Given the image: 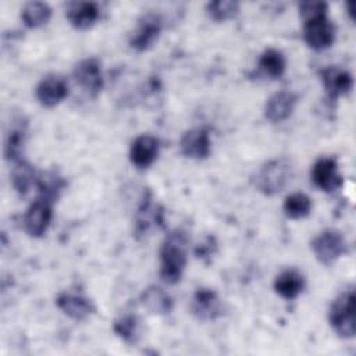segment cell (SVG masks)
Returning a JSON list of instances; mask_svg holds the SVG:
<instances>
[{"instance_id":"obj_1","label":"cell","mask_w":356,"mask_h":356,"mask_svg":"<svg viewBox=\"0 0 356 356\" xmlns=\"http://www.w3.org/2000/svg\"><path fill=\"white\" fill-rule=\"evenodd\" d=\"M188 238L182 231L167 234L160 246V278L167 284H177L186 266Z\"/></svg>"},{"instance_id":"obj_2","label":"cell","mask_w":356,"mask_h":356,"mask_svg":"<svg viewBox=\"0 0 356 356\" xmlns=\"http://www.w3.org/2000/svg\"><path fill=\"white\" fill-rule=\"evenodd\" d=\"M328 321L335 334L341 338L355 337V291L348 289L339 293L328 310Z\"/></svg>"},{"instance_id":"obj_3","label":"cell","mask_w":356,"mask_h":356,"mask_svg":"<svg viewBox=\"0 0 356 356\" xmlns=\"http://www.w3.org/2000/svg\"><path fill=\"white\" fill-rule=\"evenodd\" d=\"M291 178V164L286 159H273L266 163L254 177V186L266 196L281 192Z\"/></svg>"},{"instance_id":"obj_4","label":"cell","mask_w":356,"mask_h":356,"mask_svg":"<svg viewBox=\"0 0 356 356\" xmlns=\"http://www.w3.org/2000/svg\"><path fill=\"white\" fill-rule=\"evenodd\" d=\"M312 250L321 264H332L346 253V239L337 229H325L312 241Z\"/></svg>"},{"instance_id":"obj_5","label":"cell","mask_w":356,"mask_h":356,"mask_svg":"<svg viewBox=\"0 0 356 356\" xmlns=\"http://www.w3.org/2000/svg\"><path fill=\"white\" fill-rule=\"evenodd\" d=\"M163 29V19L157 13H146L143 14L134 29L129 44L136 51H145L150 49L154 42L159 39Z\"/></svg>"},{"instance_id":"obj_6","label":"cell","mask_w":356,"mask_h":356,"mask_svg":"<svg viewBox=\"0 0 356 356\" xmlns=\"http://www.w3.org/2000/svg\"><path fill=\"white\" fill-rule=\"evenodd\" d=\"M53 218L51 203L38 197L24 214V229L31 238H40L47 231Z\"/></svg>"},{"instance_id":"obj_7","label":"cell","mask_w":356,"mask_h":356,"mask_svg":"<svg viewBox=\"0 0 356 356\" xmlns=\"http://www.w3.org/2000/svg\"><path fill=\"white\" fill-rule=\"evenodd\" d=\"M313 184L324 192L332 193L343 185V178L338 171L337 160L334 157H320L312 167Z\"/></svg>"},{"instance_id":"obj_8","label":"cell","mask_w":356,"mask_h":356,"mask_svg":"<svg viewBox=\"0 0 356 356\" xmlns=\"http://www.w3.org/2000/svg\"><path fill=\"white\" fill-rule=\"evenodd\" d=\"M75 82L89 95L96 96L103 89V74L100 63L95 57L81 60L72 71Z\"/></svg>"},{"instance_id":"obj_9","label":"cell","mask_w":356,"mask_h":356,"mask_svg":"<svg viewBox=\"0 0 356 356\" xmlns=\"http://www.w3.org/2000/svg\"><path fill=\"white\" fill-rule=\"evenodd\" d=\"M303 39L314 50L328 49L335 40V26L327 18H316L303 22Z\"/></svg>"},{"instance_id":"obj_10","label":"cell","mask_w":356,"mask_h":356,"mask_svg":"<svg viewBox=\"0 0 356 356\" xmlns=\"http://www.w3.org/2000/svg\"><path fill=\"white\" fill-rule=\"evenodd\" d=\"M35 96L43 107L51 108L68 96V82L61 75H47L36 85Z\"/></svg>"},{"instance_id":"obj_11","label":"cell","mask_w":356,"mask_h":356,"mask_svg":"<svg viewBox=\"0 0 356 356\" xmlns=\"http://www.w3.org/2000/svg\"><path fill=\"white\" fill-rule=\"evenodd\" d=\"M181 153L193 160H204L210 156L211 140L210 134L206 128H192L184 132L179 140Z\"/></svg>"},{"instance_id":"obj_12","label":"cell","mask_w":356,"mask_h":356,"mask_svg":"<svg viewBox=\"0 0 356 356\" xmlns=\"http://www.w3.org/2000/svg\"><path fill=\"white\" fill-rule=\"evenodd\" d=\"M192 314L202 321L216 320L222 314L221 300L216 291L210 288H199L191 302Z\"/></svg>"},{"instance_id":"obj_13","label":"cell","mask_w":356,"mask_h":356,"mask_svg":"<svg viewBox=\"0 0 356 356\" xmlns=\"http://www.w3.org/2000/svg\"><path fill=\"white\" fill-rule=\"evenodd\" d=\"M320 79L327 96L331 100H335L339 96L349 93L353 86V78L349 71L338 65H330L323 68L320 71Z\"/></svg>"},{"instance_id":"obj_14","label":"cell","mask_w":356,"mask_h":356,"mask_svg":"<svg viewBox=\"0 0 356 356\" xmlns=\"http://www.w3.org/2000/svg\"><path fill=\"white\" fill-rule=\"evenodd\" d=\"M159 139L153 135L143 134L136 136L129 147V160L131 163L139 168H149L159 154Z\"/></svg>"},{"instance_id":"obj_15","label":"cell","mask_w":356,"mask_h":356,"mask_svg":"<svg viewBox=\"0 0 356 356\" xmlns=\"http://www.w3.org/2000/svg\"><path fill=\"white\" fill-rule=\"evenodd\" d=\"M296 103H298L296 93L289 90L275 92L266 102L264 117L273 124H280L291 117Z\"/></svg>"},{"instance_id":"obj_16","label":"cell","mask_w":356,"mask_h":356,"mask_svg":"<svg viewBox=\"0 0 356 356\" xmlns=\"http://www.w3.org/2000/svg\"><path fill=\"white\" fill-rule=\"evenodd\" d=\"M164 225V210L157 203H153L150 193H147L140 206L136 210L135 216V235H145L153 227Z\"/></svg>"},{"instance_id":"obj_17","label":"cell","mask_w":356,"mask_h":356,"mask_svg":"<svg viewBox=\"0 0 356 356\" xmlns=\"http://www.w3.org/2000/svg\"><path fill=\"white\" fill-rule=\"evenodd\" d=\"M57 307L70 318L75 321H83L95 313L96 307L90 299L79 293L61 292L56 298Z\"/></svg>"},{"instance_id":"obj_18","label":"cell","mask_w":356,"mask_h":356,"mask_svg":"<svg viewBox=\"0 0 356 356\" xmlns=\"http://www.w3.org/2000/svg\"><path fill=\"white\" fill-rule=\"evenodd\" d=\"M99 7L92 1H72L67 4L65 17L76 29L90 28L99 18Z\"/></svg>"},{"instance_id":"obj_19","label":"cell","mask_w":356,"mask_h":356,"mask_svg":"<svg viewBox=\"0 0 356 356\" xmlns=\"http://www.w3.org/2000/svg\"><path fill=\"white\" fill-rule=\"evenodd\" d=\"M303 288H305V277L298 270H293V268L281 271L274 280L275 292L286 300L295 299L298 295L302 293Z\"/></svg>"},{"instance_id":"obj_20","label":"cell","mask_w":356,"mask_h":356,"mask_svg":"<svg viewBox=\"0 0 356 356\" xmlns=\"http://www.w3.org/2000/svg\"><path fill=\"white\" fill-rule=\"evenodd\" d=\"M140 303L153 314H168L172 310L171 296L160 286H147L140 295Z\"/></svg>"},{"instance_id":"obj_21","label":"cell","mask_w":356,"mask_h":356,"mask_svg":"<svg viewBox=\"0 0 356 356\" xmlns=\"http://www.w3.org/2000/svg\"><path fill=\"white\" fill-rule=\"evenodd\" d=\"M36 188L39 192V197L44 199L50 203L57 200L61 192L65 188L64 178L57 171H46L38 175L36 178Z\"/></svg>"},{"instance_id":"obj_22","label":"cell","mask_w":356,"mask_h":356,"mask_svg":"<svg viewBox=\"0 0 356 356\" xmlns=\"http://www.w3.org/2000/svg\"><path fill=\"white\" fill-rule=\"evenodd\" d=\"M113 331L120 339L134 345L140 338V320L136 314H122L114 320Z\"/></svg>"},{"instance_id":"obj_23","label":"cell","mask_w":356,"mask_h":356,"mask_svg":"<svg viewBox=\"0 0 356 356\" xmlns=\"http://www.w3.org/2000/svg\"><path fill=\"white\" fill-rule=\"evenodd\" d=\"M259 68L261 72L271 79H277L284 75L286 68V60L285 56L277 50V49H266L259 58Z\"/></svg>"},{"instance_id":"obj_24","label":"cell","mask_w":356,"mask_h":356,"mask_svg":"<svg viewBox=\"0 0 356 356\" xmlns=\"http://www.w3.org/2000/svg\"><path fill=\"white\" fill-rule=\"evenodd\" d=\"M36 178L35 168L28 161L22 159L14 163L11 170V184L19 195H25L29 188L36 184Z\"/></svg>"},{"instance_id":"obj_25","label":"cell","mask_w":356,"mask_h":356,"mask_svg":"<svg viewBox=\"0 0 356 356\" xmlns=\"http://www.w3.org/2000/svg\"><path fill=\"white\" fill-rule=\"evenodd\" d=\"M24 143H25V125L13 124V127L7 132L6 140H4L6 160L13 161V163L22 160Z\"/></svg>"},{"instance_id":"obj_26","label":"cell","mask_w":356,"mask_h":356,"mask_svg":"<svg viewBox=\"0 0 356 356\" xmlns=\"http://www.w3.org/2000/svg\"><path fill=\"white\" fill-rule=\"evenodd\" d=\"M51 17V8L43 1H29L21 10V18L25 26L39 28Z\"/></svg>"},{"instance_id":"obj_27","label":"cell","mask_w":356,"mask_h":356,"mask_svg":"<svg viewBox=\"0 0 356 356\" xmlns=\"http://www.w3.org/2000/svg\"><path fill=\"white\" fill-rule=\"evenodd\" d=\"M312 199L302 192H295L286 196L284 202V211L289 218L299 220L310 214L312 211Z\"/></svg>"},{"instance_id":"obj_28","label":"cell","mask_w":356,"mask_h":356,"mask_svg":"<svg viewBox=\"0 0 356 356\" xmlns=\"http://www.w3.org/2000/svg\"><path fill=\"white\" fill-rule=\"evenodd\" d=\"M239 3L234 0H216L206 4L207 15L216 22L232 19L239 13Z\"/></svg>"},{"instance_id":"obj_29","label":"cell","mask_w":356,"mask_h":356,"mask_svg":"<svg viewBox=\"0 0 356 356\" xmlns=\"http://www.w3.org/2000/svg\"><path fill=\"white\" fill-rule=\"evenodd\" d=\"M327 11L328 4L325 1H302L299 4V15L302 17L303 22L327 17Z\"/></svg>"},{"instance_id":"obj_30","label":"cell","mask_w":356,"mask_h":356,"mask_svg":"<svg viewBox=\"0 0 356 356\" xmlns=\"http://www.w3.org/2000/svg\"><path fill=\"white\" fill-rule=\"evenodd\" d=\"M211 241H213V238L209 236V238H207V242H206V243H202V245L195 250V253H196L197 257H202V259H203V257L211 256V254L214 253L216 243H214V242L211 243Z\"/></svg>"}]
</instances>
